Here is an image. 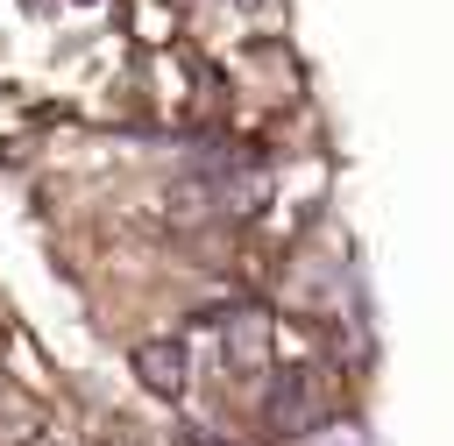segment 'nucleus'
Segmentation results:
<instances>
[{
  "mask_svg": "<svg viewBox=\"0 0 454 446\" xmlns=\"http://www.w3.org/2000/svg\"><path fill=\"white\" fill-rule=\"evenodd\" d=\"M333 418V375L326 368H284L270 389V425L277 432H312Z\"/></svg>",
  "mask_w": 454,
  "mask_h": 446,
  "instance_id": "1",
  "label": "nucleus"
},
{
  "mask_svg": "<svg viewBox=\"0 0 454 446\" xmlns=\"http://www.w3.org/2000/svg\"><path fill=\"white\" fill-rule=\"evenodd\" d=\"M135 375H142L156 396H177V382H184V347H177V340H149V347H135Z\"/></svg>",
  "mask_w": 454,
  "mask_h": 446,
  "instance_id": "2",
  "label": "nucleus"
}]
</instances>
